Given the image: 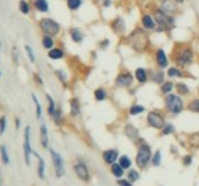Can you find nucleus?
<instances>
[{
    "mask_svg": "<svg viewBox=\"0 0 199 186\" xmlns=\"http://www.w3.org/2000/svg\"><path fill=\"white\" fill-rule=\"evenodd\" d=\"M129 42L131 47L133 48L136 52L142 53L148 47V36L143 30H136L130 35Z\"/></svg>",
    "mask_w": 199,
    "mask_h": 186,
    "instance_id": "nucleus-1",
    "label": "nucleus"
},
{
    "mask_svg": "<svg viewBox=\"0 0 199 186\" xmlns=\"http://www.w3.org/2000/svg\"><path fill=\"white\" fill-rule=\"evenodd\" d=\"M165 106L169 112L177 114L183 110V101L179 96L170 94L165 99Z\"/></svg>",
    "mask_w": 199,
    "mask_h": 186,
    "instance_id": "nucleus-2",
    "label": "nucleus"
},
{
    "mask_svg": "<svg viewBox=\"0 0 199 186\" xmlns=\"http://www.w3.org/2000/svg\"><path fill=\"white\" fill-rule=\"evenodd\" d=\"M40 27L42 31L49 35V36L55 35L60 31V25H58V23L51 19H43L40 21Z\"/></svg>",
    "mask_w": 199,
    "mask_h": 186,
    "instance_id": "nucleus-3",
    "label": "nucleus"
},
{
    "mask_svg": "<svg viewBox=\"0 0 199 186\" xmlns=\"http://www.w3.org/2000/svg\"><path fill=\"white\" fill-rule=\"evenodd\" d=\"M151 156H152V152L148 146H140L138 153H137V157H136V163H137L138 167H140V168L145 167L147 164L149 163Z\"/></svg>",
    "mask_w": 199,
    "mask_h": 186,
    "instance_id": "nucleus-4",
    "label": "nucleus"
},
{
    "mask_svg": "<svg viewBox=\"0 0 199 186\" xmlns=\"http://www.w3.org/2000/svg\"><path fill=\"white\" fill-rule=\"evenodd\" d=\"M50 153H51V160H53L54 166H55V175L57 177H61L65 174V168H64V164H63V160L61 158V156L60 153L55 151L54 149H50Z\"/></svg>",
    "mask_w": 199,
    "mask_h": 186,
    "instance_id": "nucleus-5",
    "label": "nucleus"
},
{
    "mask_svg": "<svg viewBox=\"0 0 199 186\" xmlns=\"http://www.w3.org/2000/svg\"><path fill=\"white\" fill-rule=\"evenodd\" d=\"M24 160L26 165H30V155L32 152L31 145H30V127L27 126L24 129Z\"/></svg>",
    "mask_w": 199,
    "mask_h": 186,
    "instance_id": "nucleus-6",
    "label": "nucleus"
},
{
    "mask_svg": "<svg viewBox=\"0 0 199 186\" xmlns=\"http://www.w3.org/2000/svg\"><path fill=\"white\" fill-rule=\"evenodd\" d=\"M148 122L149 124L156 128V129H160V128L164 127V119L162 117L159 113L156 112H151L148 114Z\"/></svg>",
    "mask_w": 199,
    "mask_h": 186,
    "instance_id": "nucleus-7",
    "label": "nucleus"
},
{
    "mask_svg": "<svg viewBox=\"0 0 199 186\" xmlns=\"http://www.w3.org/2000/svg\"><path fill=\"white\" fill-rule=\"evenodd\" d=\"M154 19H156L157 23L159 25H163V26H167L171 24L172 19H170V17L167 16L165 12L161 11V10H157L154 12Z\"/></svg>",
    "mask_w": 199,
    "mask_h": 186,
    "instance_id": "nucleus-8",
    "label": "nucleus"
},
{
    "mask_svg": "<svg viewBox=\"0 0 199 186\" xmlns=\"http://www.w3.org/2000/svg\"><path fill=\"white\" fill-rule=\"evenodd\" d=\"M75 173L78 175V177L82 180H90V173H88V170L86 166L83 163H79L74 167Z\"/></svg>",
    "mask_w": 199,
    "mask_h": 186,
    "instance_id": "nucleus-9",
    "label": "nucleus"
},
{
    "mask_svg": "<svg viewBox=\"0 0 199 186\" xmlns=\"http://www.w3.org/2000/svg\"><path fill=\"white\" fill-rule=\"evenodd\" d=\"M133 82V77L129 73H122L117 76L116 83L119 87H129V85Z\"/></svg>",
    "mask_w": 199,
    "mask_h": 186,
    "instance_id": "nucleus-10",
    "label": "nucleus"
},
{
    "mask_svg": "<svg viewBox=\"0 0 199 186\" xmlns=\"http://www.w3.org/2000/svg\"><path fill=\"white\" fill-rule=\"evenodd\" d=\"M192 56H193L192 52H191L189 49H184L182 53L179 55L177 61H178V63L181 64V65H186V64H188L191 62V60H192Z\"/></svg>",
    "mask_w": 199,
    "mask_h": 186,
    "instance_id": "nucleus-11",
    "label": "nucleus"
},
{
    "mask_svg": "<svg viewBox=\"0 0 199 186\" xmlns=\"http://www.w3.org/2000/svg\"><path fill=\"white\" fill-rule=\"evenodd\" d=\"M103 158H104L106 163L113 164L117 158V152L116 151V150H113V149L107 150V151H105L104 154H103Z\"/></svg>",
    "mask_w": 199,
    "mask_h": 186,
    "instance_id": "nucleus-12",
    "label": "nucleus"
},
{
    "mask_svg": "<svg viewBox=\"0 0 199 186\" xmlns=\"http://www.w3.org/2000/svg\"><path fill=\"white\" fill-rule=\"evenodd\" d=\"M157 64L161 68H165L168 65V61H167V57L165 55V53L163 49H158L157 53Z\"/></svg>",
    "mask_w": 199,
    "mask_h": 186,
    "instance_id": "nucleus-13",
    "label": "nucleus"
},
{
    "mask_svg": "<svg viewBox=\"0 0 199 186\" xmlns=\"http://www.w3.org/2000/svg\"><path fill=\"white\" fill-rule=\"evenodd\" d=\"M41 132V142L44 148H47L49 145V138H48V129L45 124H42L40 128Z\"/></svg>",
    "mask_w": 199,
    "mask_h": 186,
    "instance_id": "nucleus-14",
    "label": "nucleus"
},
{
    "mask_svg": "<svg viewBox=\"0 0 199 186\" xmlns=\"http://www.w3.org/2000/svg\"><path fill=\"white\" fill-rule=\"evenodd\" d=\"M34 155L37 157L38 160H39V163H38V175L40 176L41 180H43L44 176H45L44 175H45V169H46L45 161H44V159L42 158V157L37 152L34 151Z\"/></svg>",
    "mask_w": 199,
    "mask_h": 186,
    "instance_id": "nucleus-15",
    "label": "nucleus"
},
{
    "mask_svg": "<svg viewBox=\"0 0 199 186\" xmlns=\"http://www.w3.org/2000/svg\"><path fill=\"white\" fill-rule=\"evenodd\" d=\"M124 131H125V134L127 135V137L129 139L135 141L138 138V130L136 129L134 126L128 124V125H126V127H125Z\"/></svg>",
    "mask_w": 199,
    "mask_h": 186,
    "instance_id": "nucleus-16",
    "label": "nucleus"
},
{
    "mask_svg": "<svg viewBox=\"0 0 199 186\" xmlns=\"http://www.w3.org/2000/svg\"><path fill=\"white\" fill-rule=\"evenodd\" d=\"M34 6L36 9L41 12H47L49 9V5L46 0H35Z\"/></svg>",
    "mask_w": 199,
    "mask_h": 186,
    "instance_id": "nucleus-17",
    "label": "nucleus"
},
{
    "mask_svg": "<svg viewBox=\"0 0 199 186\" xmlns=\"http://www.w3.org/2000/svg\"><path fill=\"white\" fill-rule=\"evenodd\" d=\"M64 55L63 52L60 49H53L49 53V57L51 59H60Z\"/></svg>",
    "mask_w": 199,
    "mask_h": 186,
    "instance_id": "nucleus-18",
    "label": "nucleus"
},
{
    "mask_svg": "<svg viewBox=\"0 0 199 186\" xmlns=\"http://www.w3.org/2000/svg\"><path fill=\"white\" fill-rule=\"evenodd\" d=\"M142 23L147 29H153V28H154V23H153V19L151 18V16H149V15H145L143 17Z\"/></svg>",
    "mask_w": 199,
    "mask_h": 186,
    "instance_id": "nucleus-19",
    "label": "nucleus"
},
{
    "mask_svg": "<svg viewBox=\"0 0 199 186\" xmlns=\"http://www.w3.org/2000/svg\"><path fill=\"white\" fill-rule=\"evenodd\" d=\"M70 107H71V116H77L80 112V105L76 99H73L70 101Z\"/></svg>",
    "mask_w": 199,
    "mask_h": 186,
    "instance_id": "nucleus-20",
    "label": "nucleus"
},
{
    "mask_svg": "<svg viewBox=\"0 0 199 186\" xmlns=\"http://www.w3.org/2000/svg\"><path fill=\"white\" fill-rule=\"evenodd\" d=\"M0 153H1V159H2V162L7 165V164H9L10 162V157H9V154H8V150H7V147L5 146H0Z\"/></svg>",
    "mask_w": 199,
    "mask_h": 186,
    "instance_id": "nucleus-21",
    "label": "nucleus"
},
{
    "mask_svg": "<svg viewBox=\"0 0 199 186\" xmlns=\"http://www.w3.org/2000/svg\"><path fill=\"white\" fill-rule=\"evenodd\" d=\"M135 76L139 82H145L147 81V74L143 68H138L135 72Z\"/></svg>",
    "mask_w": 199,
    "mask_h": 186,
    "instance_id": "nucleus-22",
    "label": "nucleus"
},
{
    "mask_svg": "<svg viewBox=\"0 0 199 186\" xmlns=\"http://www.w3.org/2000/svg\"><path fill=\"white\" fill-rule=\"evenodd\" d=\"M112 173L116 177H122L123 175V168L120 164H114L112 166Z\"/></svg>",
    "mask_w": 199,
    "mask_h": 186,
    "instance_id": "nucleus-23",
    "label": "nucleus"
},
{
    "mask_svg": "<svg viewBox=\"0 0 199 186\" xmlns=\"http://www.w3.org/2000/svg\"><path fill=\"white\" fill-rule=\"evenodd\" d=\"M70 33H71V37H72V39H73V41H74V42L79 43V42H81L83 40V34L79 29L74 28V29L71 30Z\"/></svg>",
    "mask_w": 199,
    "mask_h": 186,
    "instance_id": "nucleus-24",
    "label": "nucleus"
},
{
    "mask_svg": "<svg viewBox=\"0 0 199 186\" xmlns=\"http://www.w3.org/2000/svg\"><path fill=\"white\" fill-rule=\"evenodd\" d=\"M47 99H48V101H49V109H48V112L49 114H51V116H53V114L55 113V112L56 111L55 110V101H54V99L51 98L49 94L46 95Z\"/></svg>",
    "mask_w": 199,
    "mask_h": 186,
    "instance_id": "nucleus-25",
    "label": "nucleus"
},
{
    "mask_svg": "<svg viewBox=\"0 0 199 186\" xmlns=\"http://www.w3.org/2000/svg\"><path fill=\"white\" fill-rule=\"evenodd\" d=\"M42 44L44 46L45 49H51L54 46V41L53 39L51 38V36L49 35H46V36L43 37V40H42Z\"/></svg>",
    "mask_w": 199,
    "mask_h": 186,
    "instance_id": "nucleus-26",
    "label": "nucleus"
},
{
    "mask_svg": "<svg viewBox=\"0 0 199 186\" xmlns=\"http://www.w3.org/2000/svg\"><path fill=\"white\" fill-rule=\"evenodd\" d=\"M113 27H114V29L117 30V32H122L124 29V23H123V20L122 19H116L114 24H113Z\"/></svg>",
    "mask_w": 199,
    "mask_h": 186,
    "instance_id": "nucleus-27",
    "label": "nucleus"
},
{
    "mask_svg": "<svg viewBox=\"0 0 199 186\" xmlns=\"http://www.w3.org/2000/svg\"><path fill=\"white\" fill-rule=\"evenodd\" d=\"M120 165L123 168V169H128L131 165V161L130 159L128 158L127 156H122L121 157V159H120Z\"/></svg>",
    "mask_w": 199,
    "mask_h": 186,
    "instance_id": "nucleus-28",
    "label": "nucleus"
},
{
    "mask_svg": "<svg viewBox=\"0 0 199 186\" xmlns=\"http://www.w3.org/2000/svg\"><path fill=\"white\" fill-rule=\"evenodd\" d=\"M32 99H33V102L36 106V117L40 118L41 117V114H42V108H41V105L38 102V99L36 98V96L34 94H32Z\"/></svg>",
    "mask_w": 199,
    "mask_h": 186,
    "instance_id": "nucleus-29",
    "label": "nucleus"
},
{
    "mask_svg": "<svg viewBox=\"0 0 199 186\" xmlns=\"http://www.w3.org/2000/svg\"><path fill=\"white\" fill-rule=\"evenodd\" d=\"M94 96H95V99H96L97 101H103V100L106 99V92L102 88H99L97 90H95Z\"/></svg>",
    "mask_w": 199,
    "mask_h": 186,
    "instance_id": "nucleus-30",
    "label": "nucleus"
},
{
    "mask_svg": "<svg viewBox=\"0 0 199 186\" xmlns=\"http://www.w3.org/2000/svg\"><path fill=\"white\" fill-rule=\"evenodd\" d=\"M145 111L144 107L143 106H140V105H135V106H132L130 108V113L132 116H136V114L141 113Z\"/></svg>",
    "mask_w": 199,
    "mask_h": 186,
    "instance_id": "nucleus-31",
    "label": "nucleus"
},
{
    "mask_svg": "<svg viewBox=\"0 0 199 186\" xmlns=\"http://www.w3.org/2000/svg\"><path fill=\"white\" fill-rule=\"evenodd\" d=\"M190 145L194 147H199V133H195L190 136L189 139Z\"/></svg>",
    "mask_w": 199,
    "mask_h": 186,
    "instance_id": "nucleus-32",
    "label": "nucleus"
},
{
    "mask_svg": "<svg viewBox=\"0 0 199 186\" xmlns=\"http://www.w3.org/2000/svg\"><path fill=\"white\" fill-rule=\"evenodd\" d=\"M176 88H177V91H178L180 94H188V93L189 92L188 87L185 83H177Z\"/></svg>",
    "mask_w": 199,
    "mask_h": 186,
    "instance_id": "nucleus-33",
    "label": "nucleus"
},
{
    "mask_svg": "<svg viewBox=\"0 0 199 186\" xmlns=\"http://www.w3.org/2000/svg\"><path fill=\"white\" fill-rule=\"evenodd\" d=\"M188 109H189L191 112H199V99L193 100V101L188 105Z\"/></svg>",
    "mask_w": 199,
    "mask_h": 186,
    "instance_id": "nucleus-34",
    "label": "nucleus"
},
{
    "mask_svg": "<svg viewBox=\"0 0 199 186\" xmlns=\"http://www.w3.org/2000/svg\"><path fill=\"white\" fill-rule=\"evenodd\" d=\"M67 5L71 10H76L81 5V0H67Z\"/></svg>",
    "mask_w": 199,
    "mask_h": 186,
    "instance_id": "nucleus-35",
    "label": "nucleus"
},
{
    "mask_svg": "<svg viewBox=\"0 0 199 186\" xmlns=\"http://www.w3.org/2000/svg\"><path fill=\"white\" fill-rule=\"evenodd\" d=\"M128 178L131 182H135L136 180H139V174L137 173V171L135 170H130L128 173Z\"/></svg>",
    "mask_w": 199,
    "mask_h": 186,
    "instance_id": "nucleus-36",
    "label": "nucleus"
},
{
    "mask_svg": "<svg viewBox=\"0 0 199 186\" xmlns=\"http://www.w3.org/2000/svg\"><path fill=\"white\" fill-rule=\"evenodd\" d=\"M160 160H161V155H160V151L159 150H157V152L154 153L153 157V166H158L160 164Z\"/></svg>",
    "mask_w": 199,
    "mask_h": 186,
    "instance_id": "nucleus-37",
    "label": "nucleus"
},
{
    "mask_svg": "<svg viewBox=\"0 0 199 186\" xmlns=\"http://www.w3.org/2000/svg\"><path fill=\"white\" fill-rule=\"evenodd\" d=\"M162 8H163L164 11H167V12H174L175 10V6L174 4H172L171 2H169V1H165L163 4H162Z\"/></svg>",
    "mask_w": 199,
    "mask_h": 186,
    "instance_id": "nucleus-38",
    "label": "nucleus"
},
{
    "mask_svg": "<svg viewBox=\"0 0 199 186\" xmlns=\"http://www.w3.org/2000/svg\"><path fill=\"white\" fill-rule=\"evenodd\" d=\"M6 126H7V119L6 116H3L0 118V135H3L6 129Z\"/></svg>",
    "mask_w": 199,
    "mask_h": 186,
    "instance_id": "nucleus-39",
    "label": "nucleus"
},
{
    "mask_svg": "<svg viewBox=\"0 0 199 186\" xmlns=\"http://www.w3.org/2000/svg\"><path fill=\"white\" fill-rule=\"evenodd\" d=\"M20 10L23 14H28L29 12V6L28 4L24 1V0H21L20 2Z\"/></svg>",
    "mask_w": 199,
    "mask_h": 186,
    "instance_id": "nucleus-40",
    "label": "nucleus"
},
{
    "mask_svg": "<svg viewBox=\"0 0 199 186\" xmlns=\"http://www.w3.org/2000/svg\"><path fill=\"white\" fill-rule=\"evenodd\" d=\"M168 76L169 77H181L182 76V73L180 72V70L176 69V68H170L168 70Z\"/></svg>",
    "mask_w": 199,
    "mask_h": 186,
    "instance_id": "nucleus-41",
    "label": "nucleus"
},
{
    "mask_svg": "<svg viewBox=\"0 0 199 186\" xmlns=\"http://www.w3.org/2000/svg\"><path fill=\"white\" fill-rule=\"evenodd\" d=\"M25 51H26V53L28 55V58L31 62H34L35 61V55H34V53L32 51V49L29 47V46H25Z\"/></svg>",
    "mask_w": 199,
    "mask_h": 186,
    "instance_id": "nucleus-42",
    "label": "nucleus"
},
{
    "mask_svg": "<svg viewBox=\"0 0 199 186\" xmlns=\"http://www.w3.org/2000/svg\"><path fill=\"white\" fill-rule=\"evenodd\" d=\"M173 88V83L172 82H165L163 85L161 87V90L163 93H168L170 92Z\"/></svg>",
    "mask_w": 199,
    "mask_h": 186,
    "instance_id": "nucleus-43",
    "label": "nucleus"
},
{
    "mask_svg": "<svg viewBox=\"0 0 199 186\" xmlns=\"http://www.w3.org/2000/svg\"><path fill=\"white\" fill-rule=\"evenodd\" d=\"M174 126L171 125V124H166L164 125L163 127V129H162V133H163L164 135H168V134H171L174 132Z\"/></svg>",
    "mask_w": 199,
    "mask_h": 186,
    "instance_id": "nucleus-44",
    "label": "nucleus"
},
{
    "mask_svg": "<svg viewBox=\"0 0 199 186\" xmlns=\"http://www.w3.org/2000/svg\"><path fill=\"white\" fill-rule=\"evenodd\" d=\"M53 117H54V119H55V123H56L57 125H60V119H61V116H60V111L56 110V111L55 112V113L53 114Z\"/></svg>",
    "mask_w": 199,
    "mask_h": 186,
    "instance_id": "nucleus-45",
    "label": "nucleus"
},
{
    "mask_svg": "<svg viewBox=\"0 0 199 186\" xmlns=\"http://www.w3.org/2000/svg\"><path fill=\"white\" fill-rule=\"evenodd\" d=\"M12 56H13V60H14V62L18 63L19 55H18V52H17L16 47H14V48H13V49H12Z\"/></svg>",
    "mask_w": 199,
    "mask_h": 186,
    "instance_id": "nucleus-46",
    "label": "nucleus"
},
{
    "mask_svg": "<svg viewBox=\"0 0 199 186\" xmlns=\"http://www.w3.org/2000/svg\"><path fill=\"white\" fill-rule=\"evenodd\" d=\"M154 81H156L157 82H161L162 81H163V73L158 72L157 74V76L154 77Z\"/></svg>",
    "mask_w": 199,
    "mask_h": 186,
    "instance_id": "nucleus-47",
    "label": "nucleus"
},
{
    "mask_svg": "<svg viewBox=\"0 0 199 186\" xmlns=\"http://www.w3.org/2000/svg\"><path fill=\"white\" fill-rule=\"evenodd\" d=\"M117 184H119L120 186H132L131 183L127 180H117Z\"/></svg>",
    "mask_w": 199,
    "mask_h": 186,
    "instance_id": "nucleus-48",
    "label": "nucleus"
},
{
    "mask_svg": "<svg viewBox=\"0 0 199 186\" xmlns=\"http://www.w3.org/2000/svg\"><path fill=\"white\" fill-rule=\"evenodd\" d=\"M55 74L58 76V78H60V81H62V82H64V81H65V78H66V77H65V74L62 72V71H56Z\"/></svg>",
    "mask_w": 199,
    "mask_h": 186,
    "instance_id": "nucleus-49",
    "label": "nucleus"
},
{
    "mask_svg": "<svg viewBox=\"0 0 199 186\" xmlns=\"http://www.w3.org/2000/svg\"><path fill=\"white\" fill-rule=\"evenodd\" d=\"M191 156H189V155H188V156H186L185 158H184V164H185V165H190V163H191Z\"/></svg>",
    "mask_w": 199,
    "mask_h": 186,
    "instance_id": "nucleus-50",
    "label": "nucleus"
},
{
    "mask_svg": "<svg viewBox=\"0 0 199 186\" xmlns=\"http://www.w3.org/2000/svg\"><path fill=\"white\" fill-rule=\"evenodd\" d=\"M34 77H35L36 82H38L40 84H42V83H43V82H42V80H41V78H40V76H38L37 74H35V75H34Z\"/></svg>",
    "mask_w": 199,
    "mask_h": 186,
    "instance_id": "nucleus-51",
    "label": "nucleus"
},
{
    "mask_svg": "<svg viewBox=\"0 0 199 186\" xmlns=\"http://www.w3.org/2000/svg\"><path fill=\"white\" fill-rule=\"evenodd\" d=\"M101 45L103 46V48H105V47H107V46L109 45V41H108V40H105V41H103V42L101 43Z\"/></svg>",
    "mask_w": 199,
    "mask_h": 186,
    "instance_id": "nucleus-52",
    "label": "nucleus"
},
{
    "mask_svg": "<svg viewBox=\"0 0 199 186\" xmlns=\"http://www.w3.org/2000/svg\"><path fill=\"white\" fill-rule=\"evenodd\" d=\"M16 125H17V128H20V119H16Z\"/></svg>",
    "mask_w": 199,
    "mask_h": 186,
    "instance_id": "nucleus-53",
    "label": "nucleus"
},
{
    "mask_svg": "<svg viewBox=\"0 0 199 186\" xmlns=\"http://www.w3.org/2000/svg\"><path fill=\"white\" fill-rule=\"evenodd\" d=\"M110 4H111V2H110V0H106V1L104 2V5H105V6H109Z\"/></svg>",
    "mask_w": 199,
    "mask_h": 186,
    "instance_id": "nucleus-54",
    "label": "nucleus"
},
{
    "mask_svg": "<svg viewBox=\"0 0 199 186\" xmlns=\"http://www.w3.org/2000/svg\"><path fill=\"white\" fill-rule=\"evenodd\" d=\"M174 1L177 2V3H182V2L184 1V0H174Z\"/></svg>",
    "mask_w": 199,
    "mask_h": 186,
    "instance_id": "nucleus-55",
    "label": "nucleus"
},
{
    "mask_svg": "<svg viewBox=\"0 0 199 186\" xmlns=\"http://www.w3.org/2000/svg\"><path fill=\"white\" fill-rule=\"evenodd\" d=\"M0 186H1V173H0Z\"/></svg>",
    "mask_w": 199,
    "mask_h": 186,
    "instance_id": "nucleus-56",
    "label": "nucleus"
},
{
    "mask_svg": "<svg viewBox=\"0 0 199 186\" xmlns=\"http://www.w3.org/2000/svg\"><path fill=\"white\" fill-rule=\"evenodd\" d=\"M0 51H1V42H0Z\"/></svg>",
    "mask_w": 199,
    "mask_h": 186,
    "instance_id": "nucleus-57",
    "label": "nucleus"
},
{
    "mask_svg": "<svg viewBox=\"0 0 199 186\" xmlns=\"http://www.w3.org/2000/svg\"><path fill=\"white\" fill-rule=\"evenodd\" d=\"M0 77H1V71H0Z\"/></svg>",
    "mask_w": 199,
    "mask_h": 186,
    "instance_id": "nucleus-58",
    "label": "nucleus"
}]
</instances>
